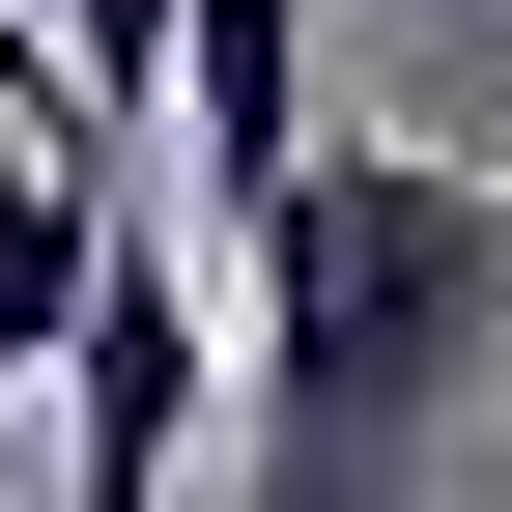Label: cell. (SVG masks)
Segmentation results:
<instances>
[{
	"label": "cell",
	"mask_w": 512,
	"mask_h": 512,
	"mask_svg": "<svg viewBox=\"0 0 512 512\" xmlns=\"http://www.w3.org/2000/svg\"><path fill=\"white\" fill-rule=\"evenodd\" d=\"M484 342H512V171L313 143L285 200L228 228V427H256V512H427Z\"/></svg>",
	"instance_id": "cell-1"
},
{
	"label": "cell",
	"mask_w": 512,
	"mask_h": 512,
	"mask_svg": "<svg viewBox=\"0 0 512 512\" xmlns=\"http://www.w3.org/2000/svg\"><path fill=\"white\" fill-rule=\"evenodd\" d=\"M171 143L228 171V228L285 200L313 143H342V114H313V0H200V57H171Z\"/></svg>",
	"instance_id": "cell-2"
},
{
	"label": "cell",
	"mask_w": 512,
	"mask_h": 512,
	"mask_svg": "<svg viewBox=\"0 0 512 512\" xmlns=\"http://www.w3.org/2000/svg\"><path fill=\"white\" fill-rule=\"evenodd\" d=\"M86 285H114V171H57V143H0V427L86 370Z\"/></svg>",
	"instance_id": "cell-3"
},
{
	"label": "cell",
	"mask_w": 512,
	"mask_h": 512,
	"mask_svg": "<svg viewBox=\"0 0 512 512\" xmlns=\"http://www.w3.org/2000/svg\"><path fill=\"white\" fill-rule=\"evenodd\" d=\"M57 57H86V143H143L171 57H200V0H57Z\"/></svg>",
	"instance_id": "cell-4"
}]
</instances>
